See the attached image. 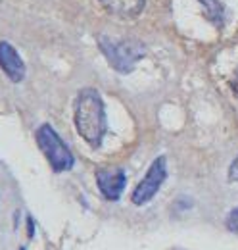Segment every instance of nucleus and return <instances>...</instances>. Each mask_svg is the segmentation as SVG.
<instances>
[{
	"label": "nucleus",
	"instance_id": "obj_1",
	"mask_svg": "<svg viewBox=\"0 0 238 250\" xmlns=\"http://www.w3.org/2000/svg\"><path fill=\"white\" fill-rule=\"evenodd\" d=\"M75 129L83 137V141L92 148H98L106 137L108 120L106 106L96 89H83L75 100Z\"/></svg>",
	"mask_w": 238,
	"mask_h": 250
},
{
	"label": "nucleus",
	"instance_id": "obj_2",
	"mask_svg": "<svg viewBox=\"0 0 238 250\" xmlns=\"http://www.w3.org/2000/svg\"><path fill=\"white\" fill-rule=\"evenodd\" d=\"M37 145L40 148V152L44 154V158L48 160L50 167L56 173H63L69 171L75 166V158L71 154L69 146L61 141V137L58 135V131L52 127L50 124H42L37 133H35Z\"/></svg>",
	"mask_w": 238,
	"mask_h": 250
},
{
	"label": "nucleus",
	"instance_id": "obj_3",
	"mask_svg": "<svg viewBox=\"0 0 238 250\" xmlns=\"http://www.w3.org/2000/svg\"><path fill=\"white\" fill-rule=\"evenodd\" d=\"M98 46L106 56L108 63L119 73H131L139 60L144 58V46L137 41H114L110 37H100Z\"/></svg>",
	"mask_w": 238,
	"mask_h": 250
},
{
	"label": "nucleus",
	"instance_id": "obj_4",
	"mask_svg": "<svg viewBox=\"0 0 238 250\" xmlns=\"http://www.w3.org/2000/svg\"><path fill=\"white\" fill-rule=\"evenodd\" d=\"M167 177V164H165V156L156 158L148 167L146 175L142 177V181L135 187L133 194H131V202L135 206H144L150 200L159 192L161 185L165 183Z\"/></svg>",
	"mask_w": 238,
	"mask_h": 250
},
{
	"label": "nucleus",
	"instance_id": "obj_5",
	"mask_svg": "<svg viewBox=\"0 0 238 250\" xmlns=\"http://www.w3.org/2000/svg\"><path fill=\"white\" fill-rule=\"evenodd\" d=\"M96 185L100 194L106 200L116 202L121 198L125 185H127V173L121 167H102L96 171Z\"/></svg>",
	"mask_w": 238,
	"mask_h": 250
},
{
	"label": "nucleus",
	"instance_id": "obj_6",
	"mask_svg": "<svg viewBox=\"0 0 238 250\" xmlns=\"http://www.w3.org/2000/svg\"><path fill=\"white\" fill-rule=\"evenodd\" d=\"M0 69L6 73V77L12 83H20L25 79V71H27L25 62L21 60L18 50L6 41L0 42Z\"/></svg>",
	"mask_w": 238,
	"mask_h": 250
},
{
	"label": "nucleus",
	"instance_id": "obj_7",
	"mask_svg": "<svg viewBox=\"0 0 238 250\" xmlns=\"http://www.w3.org/2000/svg\"><path fill=\"white\" fill-rule=\"evenodd\" d=\"M100 6L121 20H131V18H137L142 10H144V4L146 0H98Z\"/></svg>",
	"mask_w": 238,
	"mask_h": 250
},
{
	"label": "nucleus",
	"instance_id": "obj_8",
	"mask_svg": "<svg viewBox=\"0 0 238 250\" xmlns=\"http://www.w3.org/2000/svg\"><path fill=\"white\" fill-rule=\"evenodd\" d=\"M200 2H202V6L206 8V10H204L206 20H209L215 27H221L223 21H225V10H223L221 2H219V0H200Z\"/></svg>",
	"mask_w": 238,
	"mask_h": 250
},
{
	"label": "nucleus",
	"instance_id": "obj_9",
	"mask_svg": "<svg viewBox=\"0 0 238 250\" xmlns=\"http://www.w3.org/2000/svg\"><path fill=\"white\" fill-rule=\"evenodd\" d=\"M225 225H227V229H229L231 233H237L238 235V206L229 212V216L225 219Z\"/></svg>",
	"mask_w": 238,
	"mask_h": 250
},
{
	"label": "nucleus",
	"instance_id": "obj_10",
	"mask_svg": "<svg viewBox=\"0 0 238 250\" xmlns=\"http://www.w3.org/2000/svg\"><path fill=\"white\" fill-rule=\"evenodd\" d=\"M229 181L238 183V158H235V162H233L231 167H229Z\"/></svg>",
	"mask_w": 238,
	"mask_h": 250
},
{
	"label": "nucleus",
	"instance_id": "obj_11",
	"mask_svg": "<svg viewBox=\"0 0 238 250\" xmlns=\"http://www.w3.org/2000/svg\"><path fill=\"white\" fill-rule=\"evenodd\" d=\"M27 237L29 239H33L35 237V221H33V218H27Z\"/></svg>",
	"mask_w": 238,
	"mask_h": 250
},
{
	"label": "nucleus",
	"instance_id": "obj_12",
	"mask_svg": "<svg viewBox=\"0 0 238 250\" xmlns=\"http://www.w3.org/2000/svg\"><path fill=\"white\" fill-rule=\"evenodd\" d=\"M235 91H237V94H238V71H237V75H235Z\"/></svg>",
	"mask_w": 238,
	"mask_h": 250
},
{
	"label": "nucleus",
	"instance_id": "obj_13",
	"mask_svg": "<svg viewBox=\"0 0 238 250\" xmlns=\"http://www.w3.org/2000/svg\"><path fill=\"white\" fill-rule=\"evenodd\" d=\"M20 250H27V249H25V247H21V249H20Z\"/></svg>",
	"mask_w": 238,
	"mask_h": 250
}]
</instances>
